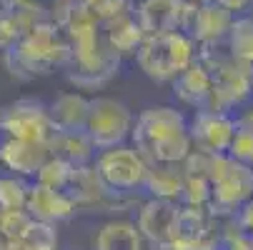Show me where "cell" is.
Listing matches in <instances>:
<instances>
[{"label":"cell","instance_id":"1","mask_svg":"<svg viewBox=\"0 0 253 250\" xmlns=\"http://www.w3.org/2000/svg\"><path fill=\"white\" fill-rule=\"evenodd\" d=\"M130 145H135L148 163L183 165L193 153L191 115L180 105H151L135 115Z\"/></svg>","mask_w":253,"mask_h":250},{"label":"cell","instance_id":"23","mask_svg":"<svg viewBox=\"0 0 253 250\" xmlns=\"http://www.w3.org/2000/svg\"><path fill=\"white\" fill-rule=\"evenodd\" d=\"M28 190H30V180L13 173H0V213L25 210Z\"/></svg>","mask_w":253,"mask_h":250},{"label":"cell","instance_id":"28","mask_svg":"<svg viewBox=\"0 0 253 250\" xmlns=\"http://www.w3.org/2000/svg\"><path fill=\"white\" fill-rule=\"evenodd\" d=\"M35 223V218L30 215L28 210H8V213H0V235L10 238V240H20L30 225Z\"/></svg>","mask_w":253,"mask_h":250},{"label":"cell","instance_id":"30","mask_svg":"<svg viewBox=\"0 0 253 250\" xmlns=\"http://www.w3.org/2000/svg\"><path fill=\"white\" fill-rule=\"evenodd\" d=\"M85 5L98 15V20H108L123 10H130L135 3L133 0H85Z\"/></svg>","mask_w":253,"mask_h":250},{"label":"cell","instance_id":"10","mask_svg":"<svg viewBox=\"0 0 253 250\" xmlns=\"http://www.w3.org/2000/svg\"><path fill=\"white\" fill-rule=\"evenodd\" d=\"M25 210L35 220L41 223H50V225H60L68 223L78 215V205L70 198L68 190H58V188H48L43 183L30 180V190H28V205Z\"/></svg>","mask_w":253,"mask_h":250},{"label":"cell","instance_id":"29","mask_svg":"<svg viewBox=\"0 0 253 250\" xmlns=\"http://www.w3.org/2000/svg\"><path fill=\"white\" fill-rule=\"evenodd\" d=\"M23 38V28L18 23V18L8 10L0 8V53L13 50Z\"/></svg>","mask_w":253,"mask_h":250},{"label":"cell","instance_id":"17","mask_svg":"<svg viewBox=\"0 0 253 250\" xmlns=\"http://www.w3.org/2000/svg\"><path fill=\"white\" fill-rule=\"evenodd\" d=\"M213 225H215V218H213L211 210L180 205V213L175 218L170 240H175L180 245H188V248H196V250H206V245L215 235Z\"/></svg>","mask_w":253,"mask_h":250},{"label":"cell","instance_id":"25","mask_svg":"<svg viewBox=\"0 0 253 250\" xmlns=\"http://www.w3.org/2000/svg\"><path fill=\"white\" fill-rule=\"evenodd\" d=\"M211 203H213V185L208 180V175L186 173V188H183V195H180V205L211 210Z\"/></svg>","mask_w":253,"mask_h":250},{"label":"cell","instance_id":"4","mask_svg":"<svg viewBox=\"0 0 253 250\" xmlns=\"http://www.w3.org/2000/svg\"><path fill=\"white\" fill-rule=\"evenodd\" d=\"M208 180L213 185V218H236V213L253 198V165H246L228 153L211 158Z\"/></svg>","mask_w":253,"mask_h":250},{"label":"cell","instance_id":"31","mask_svg":"<svg viewBox=\"0 0 253 250\" xmlns=\"http://www.w3.org/2000/svg\"><path fill=\"white\" fill-rule=\"evenodd\" d=\"M228 155L246 163V165H253V135H248L243 130H236V138H233V145H231Z\"/></svg>","mask_w":253,"mask_h":250},{"label":"cell","instance_id":"36","mask_svg":"<svg viewBox=\"0 0 253 250\" xmlns=\"http://www.w3.org/2000/svg\"><path fill=\"white\" fill-rule=\"evenodd\" d=\"M30 0H0V8L8 10V13H18L20 8H25Z\"/></svg>","mask_w":253,"mask_h":250},{"label":"cell","instance_id":"21","mask_svg":"<svg viewBox=\"0 0 253 250\" xmlns=\"http://www.w3.org/2000/svg\"><path fill=\"white\" fill-rule=\"evenodd\" d=\"M53 153L63 155L73 165H93L98 148L90 140L88 130H76V133H58L55 143H53Z\"/></svg>","mask_w":253,"mask_h":250},{"label":"cell","instance_id":"35","mask_svg":"<svg viewBox=\"0 0 253 250\" xmlns=\"http://www.w3.org/2000/svg\"><path fill=\"white\" fill-rule=\"evenodd\" d=\"M148 250H196V248L180 245V243H175V240H166V243H156V245H151Z\"/></svg>","mask_w":253,"mask_h":250},{"label":"cell","instance_id":"18","mask_svg":"<svg viewBox=\"0 0 253 250\" xmlns=\"http://www.w3.org/2000/svg\"><path fill=\"white\" fill-rule=\"evenodd\" d=\"M170 88H173V98L180 108L196 113V110L208 108V100H211V93H213V80L208 75V70L201 63H196L186 70V73H180L170 83Z\"/></svg>","mask_w":253,"mask_h":250},{"label":"cell","instance_id":"39","mask_svg":"<svg viewBox=\"0 0 253 250\" xmlns=\"http://www.w3.org/2000/svg\"><path fill=\"white\" fill-rule=\"evenodd\" d=\"M251 240H253V238H251Z\"/></svg>","mask_w":253,"mask_h":250},{"label":"cell","instance_id":"34","mask_svg":"<svg viewBox=\"0 0 253 250\" xmlns=\"http://www.w3.org/2000/svg\"><path fill=\"white\" fill-rule=\"evenodd\" d=\"M213 3H218L221 8L231 10L233 15H243V13L253 10V0H213Z\"/></svg>","mask_w":253,"mask_h":250},{"label":"cell","instance_id":"16","mask_svg":"<svg viewBox=\"0 0 253 250\" xmlns=\"http://www.w3.org/2000/svg\"><path fill=\"white\" fill-rule=\"evenodd\" d=\"M93 250H148V240L133 218H108L90 238Z\"/></svg>","mask_w":253,"mask_h":250},{"label":"cell","instance_id":"7","mask_svg":"<svg viewBox=\"0 0 253 250\" xmlns=\"http://www.w3.org/2000/svg\"><path fill=\"white\" fill-rule=\"evenodd\" d=\"M133 125H135V113L123 100L111 98V95H93L85 130L98 150H108V148L130 143Z\"/></svg>","mask_w":253,"mask_h":250},{"label":"cell","instance_id":"24","mask_svg":"<svg viewBox=\"0 0 253 250\" xmlns=\"http://www.w3.org/2000/svg\"><path fill=\"white\" fill-rule=\"evenodd\" d=\"M76 168H78V165H73L70 160H65L63 155H55V153H53V155L43 163L41 173L35 175V183H43V185L58 188V190H68L70 180H73V175H76Z\"/></svg>","mask_w":253,"mask_h":250},{"label":"cell","instance_id":"5","mask_svg":"<svg viewBox=\"0 0 253 250\" xmlns=\"http://www.w3.org/2000/svg\"><path fill=\"white\" fill-rule=\"evenodd\" d=\"M93 165L108 188L126 195L143 193V185H146V178L151 170L148 158L130 143L108 148V150H98Z\"/></svg>","mask_w":253,"mask_h":250},{"label":"cell","instance_id":"37","mask_svg":"<svg viewBox=\"0 0 253 250\" xmlns=\"http://www.w3.org/2000/svg\"><path fill=\"white\" fill-rule=\"evenodd\" d=\"M183 5H203V3H211V0H178Z\"/></svg>","mask_w":253,"mask_h":250},{"label":"cell","instance_id":"32","mask_svg":"<svg viewBox=\"0 0 253 250\" xmlns=\"http://www.w3.org/2000/svg\"><path fill=\"white\" fill-rule=\"evenodd\" d=\"M233 220H236V225H238L246 235L253 238V198H251V200L236 213V218H233Z\"/></svg>","mask_w":253,"mask_h":250},{"label":"cell","instance_id":"13","mask_svg":"<svg viewBox=\"0 0 253 250\" xmlns=\"http://www.w3.org/2000/svg\"><path fill=\"white\" fill-rule=\"evenodd\" d=\"M100 30H103L108 50H113L121 60H128V58L133 60L135 53L140 50L143 40L148 38L135 15V5L130 10H123L113 18H108V20H100Z\"/></svg>","mask_w":253,"mask_h":250},{"label":"cell","instance_id":"15","mask_svg":"<svg viewBox=\"0 0 253 250\" xmlns=\"http://www.w3.org/2000/svg\"><path fill=\"white\" fill-rule=\"evenodd\" d=\"M121 58L113 50H105L100 58L83 63V65H70L65 70V80L73 90H81L85 95H95L103 90L118 73H121Z\"/></svg>","mask_w":253,"mask_h":250},{"label":"cell","instance_id":"26","mask_svg":"<svg viewBox=\"0 0 253 250\" xmlns=\"http://www.w3.org/2000/svg\"><path fill=\"white\" fill-rule=\"evenodd\" d=\"M18 245H20V250H60L58 225L35 220L30 225V230L18 240Z\"/></svg>","mask_w":253,"mask_h":250},{"label":"cell","instance_id":"8","mask_svg":"<svg viewBox=\"0 0 253 250\" xmlns=\"http://www.w3.org/2000/svg\"><path fill=\"white\" fill-rule=\"evenodd\" d=\"M236 115L215 113V110H196L191 113V140L193 150H203L211 155H226L236 138Z\"/></svg>","mask_w":253,"mask_h":250},{"label":"cell","instance_id":"33","mask_svg":"<svg viewBox=\"0 0 253 250\" xmlns=\"http://www.w3.org/2000/svg\"><path fill=\"white\" fill-rule=\"evenodd\" d=\"M236 128L248 133V135H253V100L236 110Z\"/></svg>","mask_w":253,"mask_h":250},{"label":"cell","instance_id":"14","mask_svg":"<svg viewBox=\"0 0 253 250\" xmlns=\"http://www.w3.org/2000/svg\"><path fill=\"white\" fill-rule=\"evenodd\" d=\"M178 213H180V203H175V200L146 198L138 205V213L133 220L140 228L143 238L148 240V245H156V243L170 240Z\"/></svg>","mask_w":253,"mask_h":250},{"label":"cell","instance_id":"20","mask_svg":"<svg viewBox=\"0 0 253 250\" xmlns=\"http://www.w3.org/2000/svg\"><path fill=\"white\" fill-rule=\"evenodd\" d=\"M183 188H186V168L183 165L151 163L146 185H143L146 198H161V200H175V203H180Z\"/></svg>","mask_w":253,"mask_h":250},{"label":"cell","instance_id":"2","mask_svg":"<svg viewBox=\"0 0 253 250\" xmlns=\"http://www.w3.org/2000/svg\"><path fill=\"white\" fill-rule=\"evenodd\" d=\"M70 60H73L70 40L65 30L53 20L25 30L20 43L13 50L3 53L8 73L18 83H30L35 78L55 73V70H68Z\"/></svg>","mask_w":253,"mask_h":250},{"label":"cell","instance_id":"6","mask_svg":"<svg viewBox=\"0 0 253 250\" xmlns=\"http://www.w3.org/2000/svg\"><path fill=\"white\" fill-rule=\"evenodd\" d=\"M0 133L18 140L45 143L53 148L55 143V125L50 118V103L41 98H18L0 110Z\"/></svg>","mask_w":253,"mask_h":250},{"label":"cell","instance_id":"38","mask_svg":"<svg viewBox=\"0 0 253 250\" xmlns=\"http://www.w3.org/2000/svg\"><path fill=\"white\" fill-rule=\"evenodd\" d=\"M251 88H253V68H251Z\"/></svg>","mask_w":253,"mask_h":250},{"label":"cell","instance_id":"3","mask_svg":"<svg viewBox=\"0 0 253 250\" xmlns=\"http://www.w3.org/2000/svg\"><path fill=\"white\" fill-rule=\"evenodd\" d=\"M198 43L186 30H173L161 35H148L133 63L148 80L158 85H170L180 73L198 63Z\"/></svg>","mask_w":253,"mask_h":250},{"label":"cell","instance_id":"9","mask_svg":"<svg viewBox=\"0 0 253 250\" xmlns=\"http://www.w3.org/2000/svg\"><path fill=\"white\" fill-rule=\"evenodd\" d=\"M53 155V148L45 143L18 140L0 133V168L5 173L20 175L25 180H35L43 163Z\"/></svg>","mask_w":253,"mask_h":250},{"label":"cell","instance_id":"27","mask_svg":"<svg viewBox=\"0 0 253 250\" xmlns=\"http://www.w3.org/2000/svg\"><path fill=\"white\" fill-rule=\"evenodd\" d=\"M206 250H253V240L236 225V220H231L228 228H221L211 238Z\"/></svg>","mask_w":253,"mask_h":250},{"label":"cell","instance_id":"40","mask_svg":"<svg viewBox=\"0 0 253 250\" xmlns=\"http://www.w3.org/2000/svg\"><path fill=\"white\" fill-rule=\"evenodd\" d=\"M251 13H253V10H251Z\"/></svg>","mask_w":253,"mask_h":250},{"label":"cell","instance_id":"12","mask_svg":"<svg viewBox=\"0 0 253 250\" xmlns=\"http://www.w3.org/2000/svg\"><path fill=\"white\" fill-rule=\"evenodd\" d=\"M193 8L196 5H183L178 0H138L135 15L146 35H161L173 30H186Z\"/></svg>","mask_w":253,"mask_h":250},{"label":"cell","instance_id":"11","mask_svg":"<svg viewBox=\"0 0 253 250\" xmlns=\"http://www.w3.org/2000/svg\"><path fill=\"white\" fill-rule=\"evenodd\" d=\"M233 20L236 15L226 8H221L218 3H203V5H196L191 10V18H188V25H186V33L198 43V48H206V45H221L228 40L231 35V28H233Z\"/></svg>","mask_w":253,"mask_h":250},{"label":"cell","instance_id":"22","mask_svg":"<svg viewBox=\"0 0 253 250\" xmlns=\"http://www.w3.org/2000/svg\"><path fill=\"white\" fill-rule=\"evenodd\" d=\"M226 45L238 60H243L246 65H253V13L236 15Z\"/></svg>","mask_w":253,"mask_h":250},{"label":"cell","instance_id":"19","mask_svg":"<svg viewBox=\"0 0 253 250\" xmlns=\"http://www.w3.org/2000/svg\"><path fill=\"white\" fill-rule=\"evenodd\" d=\"M90 100L93 95H85L81 90H63L50 103V118L58 133H76L88 128L90 115Z\"/></svg>","mask_w":253,"mask_h":250}]
</instances>
